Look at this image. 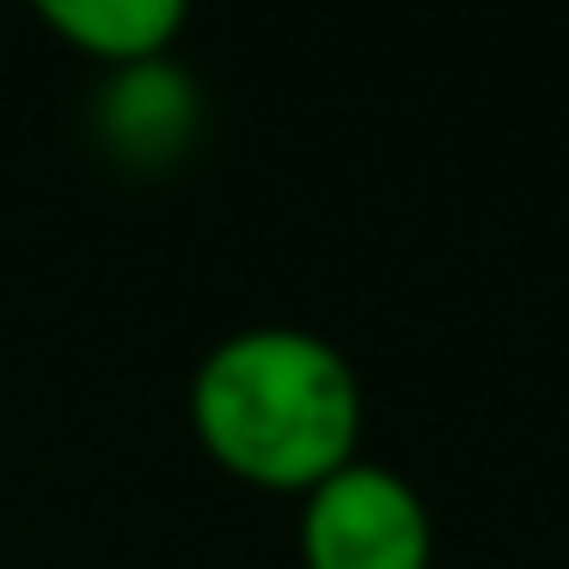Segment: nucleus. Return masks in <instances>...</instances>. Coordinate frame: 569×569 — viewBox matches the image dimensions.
<instances>
[{
	"label": "nucleus",
	"instance_id": "f257e3e1",
	"mask_svg": "<svg viewBox=\"0 0 569 569\" xmlns=\"http://www.w3.org/2000/svg\"><path fill=\"white\" fill-rule=\"evenodd\" d=\"M356 361L300 325H246L190 373V435L233 483L263 496H307L361 459Z\"/></svg>",
	"mask_w": 569,
	"mask_h": 569
},
{
	"label": "nucleus",
	"instance_id": "f03ea898",
	"mask_svg": "<svg viewBox=\"0 0 569 569\" xmlns=\"http://www.w3.org/2000/svg\"><path fill=\"white\" fill-rule=\"evenodd\" d=\"M300 569H435V515L392 466L349 459L300 496Z\"/></svg>",
	"mask_w": 569,
	"mask_h": 569
},
{
	"label": "nucleus",
	"instance_id": "7ed1b4c3",
	"mask_svg": "<svg viewBox=\"0 0 569 569\" xmlns=\"http://www.w3.org/2000/svg\"><path fill=\"white\" fill-rule=\"evenodd\" d=\"M92 136L129 172H172L202 136L197 74H184L172 56L104 68L99 92H92Z\"/></svg>",
	"mask_w": 569,
	"mask_h": 569
},
{
	"label": "nucleus",
	"instance_id": "20e7f679",
	"mask_svg": "<svg viewBox=\"0 0 569 569\" xmlns=\"http://www.w3.org/2000/svg\"><path fill=\"white\" fill-rule=\"evenodd\" d=\"M26 7L56 43L87 56L92 68H129L172 56L197 0H26Z\"/></svg>",
	"mask_w": 569,
	"mask_h": 569
}]
</instances>
